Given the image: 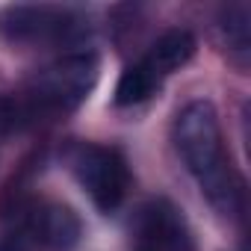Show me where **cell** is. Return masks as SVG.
I'll list each match as a JSON object with an SVG mask.
<instances>
[{
	"label": "cell",
	"instance_id": "cell-1",
	"mask_svg": "<svg viewBox=\"0 0 251 251\" xmlns=\"http://www.w3.org/2000/svg\"><path fill=\"white\" fill-rule=\"evenodd\" d=\"M175 148L198 180L207 201L222 216H236L242 210V186L230 160L225 157L219 112L210 100H189L175 118Z\"/></svg>",
	"mask_w": 251,
	"mask_h": 251
},
{
	"label": "cell",
	"instance_id": "cell-2",
	"mask_svg": "<svg viewBox=\"0 0 251 251\" xmlns=\"http://www.w3.org/2000/svg\"><path fill=\"white\" fill-rule=\"evenodd\" d=\"M98 56L92 50L68 53L50 65H45L30 80V103L48 112H68L80 106L98 83Z\"/></svg>",
	"mask_w": 251,
	"mask_h": 251
},
{
	"label": "cell",
	"instance_id": "cell-3",
	"mask_svg": "<svg viewBox=\"0 0 251 251\" xmlns=\"http://www.w3.org/2000/svg\"><path fill=\"white\" fill-rule=\"evenodd\" d=\"M68 166L100 213H112L121 207L130 189V172L121 151L95 142H77L68 151Z\"/></svg>",
	"mask_w": 251,
	"mask_h": 251
},
{
	"label": "cell",
	"instance_id": "cell-4",
	"mask_svg": "<svg viewBox=\"0 0 251 251\" xmlns=\"http://www.w3.org/2000/svg\"><path fill=\"white\" fill-rule=\"evenodd\" d=\"M80 30V18L71 9L48 3H15L0 9V36L18 45L68 42Z\"/></svg>",
	"mask_w": 251,
	"mask_h": 251
},
{
	"label": "cell",
	"instance_id": "cell-5",
	"mask_svg": "<svg viewBox=\"0 0 251 251\" xmlns=\"http://www.w3.org/2000/svg\"><path fill=\"white\" fill-rule=\"evenodd\" d=\"M24 230L45 251H71V248H77V242L83 236V222L65 204L39 201V204L27 207Z\"/></svg>",
	"mask_w": 251,
	"mask_h": 251
},
{
	"label": "cell",
	"instance_id": "cell-6",
	"mask_svg": "<svg viewBox=\"0 0 251 251\" xmlns=\"http://www.w3.org/2000/svg\"><path fill=\"white\" fill-rule=\"evenodd\" d=\"M195 36L189 30H166L142 56V65L163 83L169 74H175L177 68H183L192 56H195Z\"/></svg>",
	"mask_w": 251,
	"mask_h": 251
},
{
	"label": "cell",
	"instance_id": "cell-7",
	"mask_svg": "<svg viewBox=\"0 0 251 251\" xmlns=\"http://www.w3.org/2000/svg\"><path fill=\"white\" fill-rule=\"evenodd\" d=\"M163 83L142 65V59H136L133 65H127L121 71L118 83H115V106H133L148 100Z\"/></svg>",
	"mask_w": 251,
	"mask_h": 251
},
{
	"label": "cell",
	"instance_id": "cell-8",
	"mask_svg": "<svg viewBox=\"0 0 251 251\" xmlns=\"http://www.w3.org/2000/svg\"><path fill=\"white\" fill-rule=\"evenodd\" d=\"M219 27H222V36L227 42V48L233 53H248V45H251V6L248 3H230L222 9L219 15Z\"/></svg>",
	"mask_w": 251,
	"mask_h": 251
},
{
	"label": "cell",
	"instance_id": "cell-9",
	"mask_svg": "<svg viewBox=\"0 0 251 251\" xmlns=\"http://www.w3.org/2000/svg\"><path fill=\"white\" fill-rule=\"evenodd\" d=\"M0 251H27L21 242H15V239H3L0 242Z\"/></svg>",
	"mask_w": 251,
	"mask_h": 251
}]
</instances>
